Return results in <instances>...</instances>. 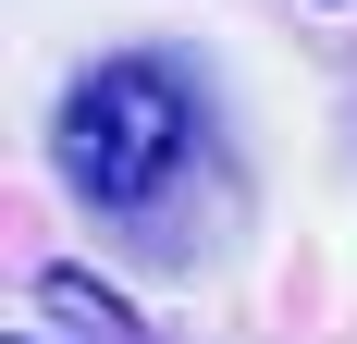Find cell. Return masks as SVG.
Listing matches in <instances>:
<instances>
[{"label":"cell","mask_w":357,"mask_h":344,"mask_svg":"<svg viewBox=\"0 0 357 344\" xmlns=\"http://www.w3.org/2000/svg\"><path fill=\"white\" fill-rule=\"evenodd\" d=\"M37 320H62L74 344H160V332H148V320L123 308L99 271H37Z\"/></svg>","instance_id":"7a4b0ae2"},{"label":"cell","mask_w":357,"mask_h":344,"mask_svg":"<svg viewBox=\"0 0 357 344\" xmlns=\"http://www.w3.org/2000/svg\"><path fill=\"white\" fill-rule=\"evenodd\" d=\"M197 148H210L197 74H185V62H148V49L99 62L62 111H50V160H62V185H74L86 209H111V221L160 209L185 172H197Z\"/></svg>","instance_id":"6da1fadb"}]
</instances>
